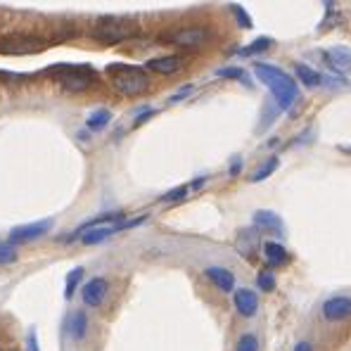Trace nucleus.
<instances>
[{"mask_svg":"<svg viewBox=\"0 0 351 351\" xmlns=\"http://www.w3.org/2000/svg\"><path fill=\"white\" fill-rule=\"evenodd\" d=\"M254 74H256V79H259L261 84L273 93V97H276V102H278L280 110H287V107L294 105V100L299 97L297 84H294L292 76H287L280 66L266 64V62H256Z\"/></svg>","mask_w":351,"mask_h":351,"instance_id":"obj_1","label":"nucleus"},{"mask_svg":"<svg viewBox=\"0 0 351 351\" xmlns=\"http://www.w3.org/2000/svg\"><path fill=\"white\" fill-rule=\"evenodd\" d=\"M107 74H110L112 88L123 97H141L149 88L147 69H143V66L114 62V64L107 66Z\"/></svg>","mask_w":351,"mask_h":351,"instance_id":"obj_2","label":"nucleus"},{"mask_svg":"<svg viewBox=\"0 0 351 351\" xmlns=\"http://www.w3.org/2000/svg\"><path fill=\"white\" fill-rule=\"evenodd\" d=\"M93 36L97 40H105V43H121L133 36H138V24L131 19H112L105 17L97 22V27L93 29Z\"/></svg>","mask_w":351,"mask_h":351,"instance_id":"obj_3","label":"nucleus"},{"mask_svg":"<svg viewBox=\"0 0 351 351\" xmlns=\"http://www.w3.org/2000/svg\"><path fill=\"white\" fill-rule=\"evenodd\" d=\"M164 43L176 45L180 50H195V48H202L211 40V31L206 27H178L173 31H167L162 36Z\"/></svg>","mask_w":351,"mask_h":351,"instance_id":"obj_4","label":"nucleus"},{"mask_svg":"<svg viewBox=\"0 0 351 351\" xmlns=\"http://www.w3.org/2000/svg\"><path fill=\"white\" fill-rule=\"evenodd\" d=\"M58 79H60V84H62L64 90L84 93V90H88V88L93 86L95 76H93V71L86 69V66H60Z\"/></svg>","mask_w":351,"mask_h":351,"instance_id":"obj_5","label":"nucleus"},{"mask_svg":"<svg viewBox=\"0 0 351 351\" xmlns=\"http://www.w3.org/2000/svg\"><path fill=\"white\" fill-rule=\"evenodd\" d=\"M321 316L325 323H344L351 318V297L347 294H335L321 304Z\"/></svg>","mask_w":351,"mask_h":351,"instance_id":"obj_6","label":"nucleus"},{"mask_svg":"<svg viewBox=\"0 0 351 351\" xmlns=\"http://www.w3.org/2000/svg\"><path fill=\"white\" fill-rule=\"evenodd\" d=\"M50 228H53V219H43V221H34V223H24L17 226V228L10 230V245H27V242H34L38 237L48 235Z\"/></svg>","mask_w":351,"mask_h":351,"instance_id":"obj_7","label":"nucleus"},{"mask_svg":"<svg viewBox=\"0 0 351 351\" xmlns=\"http://www.w3.org/2000/svg\"><path fill=\"white\" fill-rule=\"evenodd\" d=\"M107 294H110V280L107 278H90L84 285V290H81V299H84L86 306L97 308L102 306Z\"/></svg>","mask_w":351,"mask_h":351,"instance_id":"obj_8","label":"nucleus"},{"mask_svg":"<svg viewBox=\"0 0 351 351\" xmlns=\"http://www.w3.org/2000/svg\"><path fill=\"white\" fill-rule=\"evenodd\" d=\"M233 304L242 318H254L256 311H259V294L254 290H247V287H240V290H233Z\"/></svg>","mask_w":351,"mask_h":351,"instance_id":"obj_9","label":"nucleus"},{"mask_svg":"<svg viewBox=\"0 0 351 351\" xmlns=\"http://www.w3.org/2000/svg\"><path fill=\"white\" fill-rule=\"evenodd\" d=\"M145 69L159 76H171L183 69V58L180 55H164V58H152L145 62Z\"/></svg>","mask_w":351,"mask_h":351,"instance_id":"obj_10","label":"nucleus"},{"mask_svg":"<svg viewBox=\"0 0 351 351\" xmlns=\"http://www.w3.org/2000/svg\"><path fill=\"white\" fill-rule=\"evenodd\" d=\"M204 276H206V280H209L214 287H219L221 292H233L235 290V276H233V271H228V268L209 266L204 271Z\"/></svg>","mask_w":351,"mask_h":351,"instance_id":"obj_11","label":"nucleus"},{"mask_svg":"<svg viewBox=\"0 0 351 351\" xmlns=\"http://www.w3.org/2000/svg\"><path fill=\"white\" fill-rule=\"evenodd\" d=\"M325 62L332 66L335 71H347L351 69V48H344V45H335L325 53Z\"/></svg>","mask_w":351,"mask_h":351,"instance_id":"obj_12","label":"nucleus"},{"mask_svg":"<svg viewBox=\"0 0 351 351\" xmlns=\"http://www.w3.org/2000/svg\"><path fill=\"white\" fill-rule=\"evenodd\" d=\"M263 259H266L268 266L280 268V266H285V263L290 261V254H287V250L280 245V242L271 240V242H266V245H263Z\"/></svg>","mask_w":351,"mask_h":351,"instance_id":"obj_13","label":"nucleus"},{"mask_svg":"<svg viewBox=\"0 0 351 351\" xmlns=\"http://www.w3.org/2000/svg\"><path fill=\"white\" fill-rule=\"evenodd\" d=\"M254 223H256V228H261V230H273V233H280L282 230L280 219H278L273 211H256Z\"/></svg>","mask_w":351,"mask_h":351,"instance_id":"obj_14","label":"nucleus"},{"mask_svg":"<svg viewBox=\"0 0 351 351\" xmlns=\"http://www.w3.org/2000/svg\"><path fill=\"white\" fill-rule=\"evenodd\" d=\"M86 335H88L86 311H74V316H71V339H74V342H84Z\"/></svg>","mask_w":351,"mask_h":351,"instance_id":"obj_15","label":"nucleus"},{"mask_svg":"<svg viewBox=\"0 0 351 351\" xmlns=\"http://www.w3.org/2000/svg\"><path fill=\"white\" fill-rule=\"evenodd\" d=\"M294 74H297L299 81H302L304 86H308V88H318V86L323 84V76L318 74L316 69L306 66V64H297V66H294Z\"/></svg>","mask_w":351,"mask_h":351,"instance_id":"obj_16","label":"nucleus"},{"mask_svg":"<svg viewBox=\"0 0 351 351\" xmlns=\"http://www.w3.org/2000/svg\"><path fill=\"white\" fill-rule=\"evenodd\" d=\"M110 121H112V112L102 107V110H95V112H90V114H88L86 126L90 128V131H102V128H105Z\"/></svg>","mask_w":351,"mask_h":351,"instance_id":"obj_17","label":"nucleus"},{"mask_svg":"<svg viewBox=\"0 0 351 351\" xmlns=\"http://www.w3.org/2000/svg\"><path fill=\"white\" fill-rule=\"evenodd\" d=\"M233 351H261V339L256 332H242L235 342V349Z\"/></svg>","mask_w":351,"mask_h":351,"instance_id":"obj_18","label":"nucleus"},{"mask_svg":"<svg viewBox=\"0 0 351 351\" xmlns=\"http://www.w3.org/2000/svg\"><path fill=\"white\" fill-rule=\"evenodd\" d=\"M81 280H84V266H76L74 271H69V276H66V282H64V297L71 299L76 292V287L81 285Z\"/></svg>","mask_w":351,"mask_h":351,"instance_id":"obj_19","label":"nucleus"},{"mask_svg":"<svg viewBox=\"0 0 351 351\" xmlns=\"http://www.w3.org/2000/svg\"><path fill=\"white\" fill-rule=\"evenodd\" d=\"M278 164H280V162H278V157H268L266 162H263L261 167L256 169L254 173H252V183H261V180H266L268 176H271L278 169Z\"/></svg>","mask_w":351,"mask_h":351,"instance_id":"obj_20","label":"nucleus"},{"mask_svg":"<svg viewBox=\"0 0 351 351\" xmlns=\"http://www.w3.org/2000/svg\"><path fill=\"white\" fill-rule=\"evenodd\" d=\"M271 45H273V40L263 36V38H256L252 45H247V48L242 50V55H245V58H252V55H261V53H266Z\"/></svg>","mask_w":351,"mask_h":351,"instance_id":"obj_21","label":"nucleus"},{"mask_svg":"<svg viewBox=\"0 0 351 351\" xmlns=\"http://www.w3.org/2000/svg\"><path fill=\"white\" fill-rule=\"evenodd\" d=\"M256 285H259V290L263 292L276 290V276H273L271 271H261L259 276H256Z\"/></svg>","mask_w":351,"mask_h":351,"instance_id":"obj_22","label":"nucleus"},{"mask_svg":"<svg viewBox=\"0 0 351 351\" xmlns=\"http://www.w3.org/2000/svg\"><path fill=\"white\" fill-rule=\"evenodd\" d=\"M17 261V250L14 245H0V266H8V263H14Z\"/></svg>","mask_w":351,"mask_h":351,"instance_id":"obj_23","label":"nucleus"},{"mask_svg":"<svg viewBox=\"0 0 351 351\" xmlns=\"http://www.w3.org/2000/svg\"><path fill=\"white\" fill-rule=\"evenodd\" d=\"M188 190H190V185H178V188H173L171 193L162 195V202H180V199L188 195Z\"/></svg>","mask_w":351,"mask_h":351,"instance_id":"obj_24","label":"nucleus"},{"mask_svg":"<svg viewBox=\"0 0 351 351\" xmlns=\"http://www.w3.org/2000/svg\"><path fill=\"white\" fill-rule=\"evenodd\" d=\"M230 12L237 17V22H240V27L242 29H252V19H250V14L245 12V10L240 8V5H230Z\"/></svg>","mask_w":351,"mask_h":351,"instance_id":"obj_25","label":"nucleus"},{"mask_svg":"<svg viewBox=\"0 0 351 351\" xmlns=\"http://www.w3.org/2000/svg\"><path fill=\"white\" fill-rule=\"evenodd\" d=\"M325 5V24L323 27H330V24H335L332 14H335V0H323Z\"/></svg>","mask_w":351,"mask_h":351,"instance_id":"obj_26","label":"nucleus"},{"mask_svg":"<svg viewBox=\"0 0 351 351\" xmlns=\"http://www.w3.org/2000/svg\"><path fill=\"white\" fill-rule=\"evenodd\" d=\"M219 76H223V79H242V76H245V71L237 69V66H228V69H221Z\"/></svg>","mask_w":351,"mask_h":351,"instance_id":"obj_27","label":"nucleus"},{"mask_svg":"<svg viewBox=\"0 0 351 351\" xmlns=\"http://www.w3.org/2000/svg\"><path fill=\"white\" fill-rule=\"evenodd\" d=\"M292 351H318L316 344L311 342V339H299V342H294Z\"/></svg>","mask_w":351,"mask_h":351,"instance_id":"obj_28","label":"nucleus"},{"mask_svg":"<svg viewBox=\"0 0 351 351\" xmlns=\"http://www.w3.org/2000/svg\"><path fill=\"white\" fill-rule=\"evenodd\" d=\"M27 351H40L38 337H36L34 330H29V332H27Z\"/></svg>","mask_w":351,"mask_h":351,"instance_id":"obj_29","label":"nucleus"},{"mask_svg":"<svg viewBox=\"0 0 351 351\" xmlns=\"http://www.w3.org/2000/svg\"><path fill=\"white\" fill-rule=\"evenodd\" d=\"M193 90H195V88L190 86V84H188V86H183V88H180V90L176 93V95L171 97V102H180V100H185V97H188V95H190V93H193Z\"/></svg>","mask_w":351,"mask_h":351,"instance_id":"obj_30","label":"nucleus"},{"mask_svg":"<svg viewBox=\"0 0 351 351\" xmlns=\"http://www.w3.org/2000/svg\"><path fill=\"white\" fill-rule=\"evenodd\" d=\"M149 117H154V110H145V112H143V117L136 119V126H141V123L145 121V119H149Z\"/></svg>","mask_w":351,"mask_h":351,"instance_id":"obj_31","label":"nucleus"},{"mask_svg":"<svg viewBox=\"0 0 351 351\" xmlns=\"http://www.w3.org/2000/svg\"><path fill=\"white\" fill-rule=\"evenodd\" d=\"M230 173H233V176H235V173H240V159H237V162L233 164V169H230Z\"/></svg>","mask_w":351,"mask_h":351,"instance_id":"obj_32","label":"nucleus"},{"mask_svg":"<svg viewBox=\"0 0 351 351\" xmlns=\"http://www.w3.org/2000/svg\"><path fill=\"white\" fill-rule=\"evenodd\" d=\"M344 149V152H347V154H351V147H342Z\"/></svg>","mask_w":351,"mask_h":351,"instance_id":"obj_33","label":"nucleus"},{"mask_svg":"<svg viewBox=\"0 0 351 351\" xmlns=\"http://www.w3.org/2000/svg\"><path fill=\"white\" fill-rule=\"evenodd\" d=\"M0 351H3V349H0Z\"/></svg>","mask_w":351,"mask_h":351,"instance_id":"obj_34","label":"nucleus"}]
</instances>
